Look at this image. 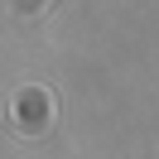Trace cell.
I'll use <instances>...</instances> for the list:
<instances>
[{"label": "cell", "instance_id": "1", "mask_svg": "<svg viewBox=\"0 0 159 159\" xmlns=\"http://www.w3.org/2000/svg\"><path fill=\"white\" fill-rule=\"evenodd\" d=\"M43 101H48V97H43L39 87L20 92V101H15V125H20V130H43V125L53 120V111H39Z\"/></svg>", "mask_w": 159, "mask_h": 159}]
</instances>
